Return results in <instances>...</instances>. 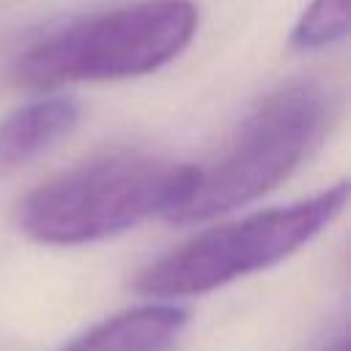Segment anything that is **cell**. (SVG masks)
<instances>
[{"label": "cell", "instance_id": "8", "mask_svg": "<svg viewBox=\"0 0 351 351\" xmlns=\"http://www.w3.org/2000/svg\"><path fill=\"white\" fill-rule=\"evenodd\" d=\"M329 351H348V340H346V337H340V340H337V343H335Z\"/></svg>", "mask_w": 351, "mask_h": 351}, {"label": "cell", "instance_id": "6", "mask_svg": "<svg viewBox=\"0 0 351 351\" xmlns=\"http://www.w3.org/2000/svg\"><path fill=\"white\" fill-rule=\"evenodd\" d=\"M186 326V310L176 304H145L118 313L60 351H170Z\"/></svg>", "mask_w": 351, "mask_h": 351}, {"label": "cell", "instance_id": "3", "mask_svg": "<svg viewBox=\"0 0 351 351\" xmlns=\"http://www.w3.org/2000/svg\"><path fill=\"white\" fill-rule=\"evenodd\" d=\"M195 30L192 0H137L38 38L16 58L11 74L25 88L140 77L178 58Z\"/></svg>", "mask_w": 351, "mask_h": 351}, {"label": "cell", "instance_id": "1", "mask_svg": "<svg viewBox=\"0 0 351 351\" xmlns=\"http://www.w3.org/2000/svg\"><path fill=\"white\" fill-rule=\"evenodd\" d=\"M192 165L118 151L77 165L36 186L16 211L19 230L38 244L74 247L170 217L192 184Z\"/></svg>", "mask_w": 351, "mask_h": 351}, {"label": "cell", "instance_id": "2", "mask_svg": "<svg viewBox=\"0 0 351 351\" xmlns=\"http://www.w3.org/2000/svg\"><path fill=\"white\" fill-rule=\"evenodd\" d=\"M335 121L337 96L329 85L302 80L280 88L255 107L219 159L195 167L167 219L197 222L263 197L321 148Z\"/></svg>", "mask_w": 351, "mask_h": 351}, {"label": "cell", "instance_id": "4", "mask_svg": "<svg viewBox=\"0 0 351 351\" xmlns=\"http://www.w3.org/2000/svg\"><path fill=\"white\" fill-rule=\"evenodd\" d=\"M348 203L340 181L291 206L255 211L244 219L203 230L140 269L134 288L154 299L200 296L239 277L263 271L315 239Z\"/></svg>", "mask_w": 351, "mask_h": 351}, {"label": "cell", "instance_id": "7", "mask_svg": "<svg viewBox=\"0 0 351 351\" xmlns=\"http://www.w3.org/2000/svg\"><path fill=\"white\" fill-rule=\"evenodd\" d=\"M348 33V0H310L293 25L291 44L302 52L326 49Z\"/></svg>", "mask_w": 351, "mask_h": 351}, {"label": "cell", "instance_id": "5", "mask_svg": "<svg viewBox=\"0 0 351 351\" xmlns=\"http://www.w3.org/2000/svg\"><path fill=\"white\" fill-rule=\"evenodd\" d=\"M80 121L74 99L49 96L19 104L0 118V176L14 173L49 151Z\"/></svg>", "mask_w": 351, "mask_h": 351}]
</instances>
